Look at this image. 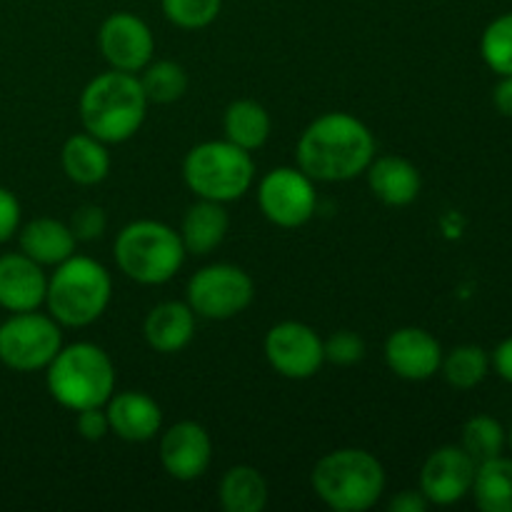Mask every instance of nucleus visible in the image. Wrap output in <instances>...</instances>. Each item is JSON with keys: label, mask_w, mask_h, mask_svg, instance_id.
<instances>
[{"label": "nucleus", "mask_w": 512, "mask_h": 512, "mask_svg": "<svg viewBox=\"0 0 512 512\" xmlns=\"http://www.w3.org/2000/svg\"><path fill=\"white\" fill-rule=\"evenodd\" d=\"M298 168L315 183H345L368 170L375 158V138L355 115L333 110L303 130L295 148Z\"/></svg>", "instance_id": "obj_1"}, {"label": "nucleus", "mask_w": 512, "mask_h": 512, "mask_svg": "<svg viewBox=\"0 0 512 512\" xmlns=\"http://www.w3.org/2000/svg\"><path fill=\"white\" fill-rule=\"evenodd\" d=\"M148 98L138 75L108 70L90 80L80 93V120L85 133L108 143H125L143 125Z\"/></svg>", "instance_id": "obj_2"}, {"label": "nucleus", "mask_w": 512, "mask_h": 512, "mask_svg": "<svg viewBox=\"0 0 512 512\" xmlns=\"http://www.w3.org/2000/svg\"><path fill=\"white\" fill-rule=\"evenodd\" d=\"M50 398L63 408H103L115 393V365L95 343L63 345L45 368Z\"/></svg>", "instance_id": "obj_3"}, {"label": "nucleus", "mask_w": 512, "mask_h": 512, "mask_svg": "<svg viewBox=\"0 0 512 512\" xmlns=\"http://www.w3.org/2000/svg\"><path fill=\"white\" fill-rule=\"evenodd\" d=\"M315 495L335 512H365L385 493L383 463L363 448L323 455L310 475Z\"/></svg>", "instance_id": "obj_4"}, {"label": "nucleus", "mask_w": 512, "mask_h": 512, "mask_svg": "<svg viewBox=\"0 0 512 512\" xmlns=\"http://www.w3.org/2000/svg\"><path fill=\"white\" fill-rule=\"evenodd\" d=\"M113 280L103 263L88 255H70L48 278L45 305L48 315L63 328H85L108 310Z\"/></svg>", "instance_id": "obj_5"}, {"label": "nucleus", "mask_w": 512, "mask_h": 512, "mask_svg": "<svg viewBox=\"0 0 512 512\" xmlns=\"http://www.w3.org/2000/svg\"><path fill=\"white\" fill-rule=\"evenodd\" d=\"M120 273L140 285H163L178 275L185 263L180 233L160 220H135L125 225L113 245Z\"/></svg>", "instance_id": "obj_6"}, {"label": "nucleus", "mask_w": 512, "mask_h": 512, "mask_svg": "<svg viewBox=\"0 0 512 512\" xmlns=\"http://www.w3.org/2000/svg\"><path fill=\"white\" fill-rule=\"evenodd\" d=\"M183 180L203 200L233 203L250 190L255 180V163L248 150L230 140H205L188 150L183 160Z\"/></svg>", "instance_id": "obj_7"}, {"label": "nucleus", "mask_w": 512, "mask_h": 512, "mask_svg": "<svg viewBox=\"0 0 512 512\" xmlns=\"http://www.w3.org/2000/svg\"><path fill=\"white\" fill-rule=\"evenodd\" d=\"M63 348V333L55 318L28 310L10 313L0 323V363L15 373L45 370Z\"/></svg>", "instance_id": "obj_8"}, {"label": "nucleus", "mask_w": 512, "mask_h": 512, "mask_svg": "<svg viewBox=\"0 0 512 512\" xmlns=\"http://www.w3.org/2000/svg\"><path fill=\"white\" fill-rule=\"evenodd\" d=\"M253 298V278L233 263L205 265L188 283V305L205 320L235 318L250 308Z\"/></svg>", "instance_id": "obj_9"}, {"label": "nucleus", "mask_w": 512, "mask_h": 512, "mask_svg": "<svg viewBox=\"0 0 512 512\" xmlns=\"http://www.w3.org/2000/svg\"><path fill=\"white\" fill-rule=\"evenodd\" d=\"M258 205L278 228H300L318 208L315 180L300 168H273L258 185Z\"/></svg>", "instance_id": "obj_10"}, {"label": "nucleus", "mask_w": 512, "mask_h": 512, "mask_svg": "<svg viewBox=\"0 0 512 512\" xmlns=\"http://www.w3.org/2000/svg\"><path fill=\"white\" fill-rule=\"evenodd\" d=\"M265 358L270 368L288 380H308L325 365L323 338L310 325L283 320L265 335Z\"/></svg>", "instance_id": "obj_11"}, {"label": "nucleus", "mask_w": 512, "mask_h": 512, "mask_svg": "<svg viewBox=\"0 0 512 512\" xmlns=\"http://www.w3.org/2000/svg\"><path fill=\"white\" fill-rule=\"evenodd\" d=\"M98 45L110 68L123 73H140L155 53L153 30L133 13L108 15L98 30Z\"/></svg>", "instance_id": "obj_12"}, {"label": "nucleus", "mask_w": 512, "mask_h": 512, "mask_svg": "<svg viewBox=\"0 0 512 512\" xmlns=\"http://www.w3.org/2000/svg\"><path fill=\"white\" fill-rule=\"evenodd\" d=\"M475 463L460 445L433 450L420 470V493L430 505H455L473 490Z\"/></svg>", "instance_id": "obj_13"}, {"label": "nucleus", "mask_w": 512, "mask_h": 512, "mask_svg": "<svg viewBox=\"0 0 512 512\" xmlns=\"http://www.w3.org/2000/svg\"><path fill=\"white\" fill-rule=\"evenodd\" d=\"M158 453L170 478L190 483L208 473L210 460H213V440L200 423L180 420L160 435Z\"/></svg>", "instance_id": "obj_14"}, {"label": "nucleus", "mask_w": 512, "mask_h": 512, "mask_svg": "<svg viewBox=\"0 0 512 512\" xmlns=\"http://www.w3.org/2000/svg\"><path fill=\"white\" fill-rule=\"evenodd\" d=\"M385 363L398 378L410 383H423L443 365V348L425 328H398L385 340Z\"/></svg>", "instance_id": "obj_15"}, {"label": "nucleus", "mask_w": 512, "mask_h": 512, "mask_svg": "<svg viewBox=\"0 0 512 512\" xmlns=\"http://www.w3.org/2000/svg\"><path fill=\"white\" fill-rule=\"evenodd\" d=\"M48 278L43 265L25 253L0 255V308L8 313H28L45 303Z\"/></svg>", "instance_id": "obj_16"}, {"label": "nucleus", "mask_w": 512, "mask_h": 512, "mask_svg": "<svg viewBox=\"0 0 512 512\" xmlns=\"http://www.w3.org/2000/svg\"><path fill=\"white\" fill-rule=\"evenodd\" d=\"M105 413L110 420V433L118 435L125 443H148L163 428V410L150 395L138 390L110 395L105 403Z\"/></svg>", "instance_id": "obj_17"}, {"label": "nucleus", "mask_w": 512, "mask_h": 512, "mask_svg": "<svg viewBox=\"0 0 512 512\" xmlns=\"http://www.w3.org/2000/svg\"><path fill=\"white\" fill-rule=\"evenodd\" d=\"M365 178H368L370 193L390 208H405L415 203L423 188L420 170L400 155L373 158V163L365 170Z\"/></svg>", "instance_id": "obj_18"}, {"label": "nucleus", "mask_w": 512, "mask_h": 512, "mask_svg": "<svg viewBox=\"0 0 512 512\" xmlns=\"http://www.w3.org/2000/svg\"><path fill=\"white\" fill-rule=\"evenodd\" d=\"M195 318L188 303L180 300H165V303L155 305L148 313L143 325L145 343L155 350V353L173 355L180 353L190 345L195 338Z\"/></svg>", "instance_id": "obj_19"}, {"label": "nucleus", "mask_w": 512, "mask_h": 512, "mask_svg": "<svg viewBox=\"0 0 512 512\" xmlns=\"http://www.w3.org/2000/svg\"><path fill=\"white\" fill-rule=\"evenodd\" d=\"M228 228L230 218L225 205L198 198V203L185 210L183 225H180V240L185 245V253L210 255L215 248H220Z\"/></svg>", "instance_id": "obj_20"}, {"label": "nucleus", "mask_w": 512, "mask_h": 512, "mask_svg": "<svg viewBox=\"0 0 512 512\" xmlns=\"http://www.w3.org/2000/svg\"><path fill=\"white\" fill-rule=\"evenodd\" d=\"M20 253L33 258L35 263L60 265L75 253V235L70 233L68 223L55 218H35L18 230Z\"/></svg>", "instance_id": "obj_21"}, {"label": "nucleus", "mask_w": 512, "mask_h": 512, "mask_svg": "<svg viewBox=\"0 0 512 512\" xmlns=\"http://www.w3.org/2000/svg\"><path fill=\"white\" fill-rule=\"evenodd\" d=\"M65 175L78 185H98L110 173V153L103 140L90 133H75L65 140L60 153Z\"/></svg>", "instance_id": "obj_22"}, {"label": "nucleus", "mask_w": 512, "mask_h": 512, "mask_svg": "<svg viewBox=\"0 0 512 512\" xmlns=\"http://www.w3.org/2000/svg\"><path fill=\"white\" fill-rule=\"evenodd\" d=\"M270 130H273V120L270 113L255 100H235L225 108L223 115V133L225 140L235 143L238 148L255 153L258 148H263L270 138Z\"/></svg>", "instance_id": "obj_23"}, {"label": "nucleus", "mask_w": 512, "mask_h": 512, "mask_svg": "<svg viewBox=\"0 0 512 512\" xmlns=\"http://www.w3.org/2000/svg\"><path fill=\"white\" fill-rule=\"evenodd\" d=\"M218 498L225 512H263L268 505V483L260 470L235 465L220 480Z\"/></svg>", "instance_id": "obj_24"}, {"label": "nucleus", "mask_w": 512, "mask_h": 512, "mask_svg": "<svg viewBox=\"0 0 512 512\" xmlns=\"http://www.w3.org/2000/svg\"><path fill=\"white\" fill-rule=\"evenodd\" d=\"M473 498L483 512H512V458H490L478 463Z\"/></svg>", "instance_id": "obj_25"}, {"label": "nucleus", "mask_w": 512, "mask_h": 512, "mask_svg": "<svg viewBox=\"0 0 512 512\" xmlns=\"http://www.w3.org/2000/svg\"><path fill=\"white\" fill-rule=\"evenodd\" d=\"M490 368V358L480 345H458L443 355V373L445 383L455 390H473L485 380Z\"/></svg>", "instance_id": "obj_26"}, {"label": "nucleus", "mask_w": 512, "mask_h": 512, "mask_svg": "<svg viewBox=\"0 0 512 512\" xmlns=\"http://www.w3.org/2000/svg\"><path fill=\"white\" fill-rule=\"evenodd\" d=\"M140 85L148 98V103L168 105L175 103L185 95L188 90V73L180 63L175 60H150L143 70H140Z\"/></svg>", "instance_id": "obj_27"}, {"label": "nucleus", "mask_w": 512, "mask_h": 512, "mask_svg": "<svg viewBox=\"0 0 512 512\" xmlns=\"http://www.w3.org/2000/svg\"><path fill=\"white\" fill-rule=\"evenodd\" d=\"M505 443H508V433L503 425L490 415H473L468 423L463 425V443L460 448L475 460V463H485L490 458L503 455Z\"/></svg>", "instance_id": "obj_28"}, {"label": "nucleus", "mask_w": 512, "mask_h": 512, "mask_svg": "<svg viewBox=\"0 0 512 512\" xmlns=\"http://www.w3.org/2000/svg\"><path fill=\"white\" fill-rule=\"evenodd\" d=\"M480 55L493 73L512 75V13L490 20L480 38Z\"/></svg>", "instance_id": "obj_29"}, {"label": "nucleus", "mask_w": 512, "mask_h": 512, "mask_svg": "<svg viewBox=\"0 0 512 512\" xmlns=\"http://www.w3.org/2000/svg\"><path fill=\"white\" fill-rule=\"evenodd\" d=\"M163 15L183 30H200L215 23L223 0H160Z\"/></svg>", "instance_id": "obj_30"}, {"label": "nucleus", "mask_w": 512, "mask_h": 512, "mask_svg": "<svg viewBox=\"0 0 512 512\" xmlns=\"http://www.w3.org/2000/svg\"><path fill=\"white\" fill-rule=\"evenodd\" d=\"M323 348L325 363L340 365V368L360 363L365 358V350H368L365 348V340L358 333H353V330H338L328 340H323Z\"/></svg>", "instance_id": "obj_31"}, {"label": "nucleus", "mask_w": 512, "mask_h": 512, "mask_svg": "<svg viewBox=\"0 0 512 512\" xmlns=\"http://www.w3.org/2000/svg\"><path fill=\"white\" fill-rule=\"evenodd\" d=\"M68 228L78 243H90V240L103 238L105 228H108V215H105V210L100 205H80L70 215Z\"/></svg>", "instance_id": "obj_32"}, {"label": "nucleus", "mask_w": 512, "mask_h": 512, "mask_svg": "<svg viewBox=\"0 0 512 512\" xmlns=\"http://www.w3.org/2000/svg\"><path fill=\"white\" fill-rule=\"evenodd\" d=\"M75 430H78L80 438L88 440V443H100V440L110 433V420H108V413H105V405L103 408L78 410Z\"/></svg>", "instance_id": "obj_33"}, {"label": "nucleus", "mask_w": 512, "mask_h": 512, "mask_svg": "<svg viewBox=\"0 0 512 512\" xmlns=\"http://www.w3.org/2000/svg\"><path fill=\"white\" fill-rule=\"evenodd\" d=\"M20 203L8 188H0V243H8L20 230Z\"/></svg>", "instance_id": "obj_34"}, {"label": "nucleus", "mask_w": 512, "mask_h": 512, "mask_svg": "<svg viewBox=\"0 0 512 512\" xmlns=\"http://www.w3.org/2000/svg\"><path fill=\"white\" fill-rule=\"evenodd\" d=\"M388 508L393 512H425L430 508V503L420 490H403V493L390 500Z\"/></svg>", "instance_id": "obj_35"}, {"label": "nucleus", "mask_w": 512, "mask_h": 512, "mask_svg": "<svg viewBox=\"0 0 512 512\" xmlns=\"http://www.w3.org/2000/svg\"><path fill=\"white\" fill-rule=\"evenodd\" d=\"M493 365H495V373H498L505 383L512 385V338H505L503 343L495 348Z\"/></svg>", "instance_id": "obj_36"}, {"label": "nucleus", "mask_w": 512, "mask_h": 512, "mask_svg": "<svg viewBox=\"0 0 512 512\" xmlns=\"http://www.w3.org/2000/svg\"><path fill=\"white\" fill-rule=\"evenodd\" d=\"M495 110L505 118H512V75H500V83L493 90Z\"/></svg>", "instance_id": "obj_37"}, {"label": "nucleus", "mask_w": 512, "mask_h": 512, "mask_svg": "<svg viewBox=\"0 0 512 512\" xmlns=\"http://www.w3.org/2000/svg\"><path fill=\"white\" fill-rule=\"evenodd\" d=\"M508 445H510V450H512V425H510V430H508Z\"/></svg>", "instance_id": "obj_38"}]
</instances>
